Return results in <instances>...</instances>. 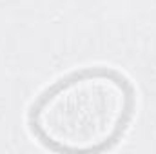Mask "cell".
Wrapping results in <instances>:
<instances>
[{
	"mask_svg": "<svg viewBox=\"0 0 156 154\" xmlns=\"http://www.w3.org/2000/svg\"><path fill=\"white\" fill-rule=\"evenodd\" d=\"M133 109V87L122 75L83 69L40 96L31 113V127L53 151L94 152L123 134Z\"/></svg>",
	"mask_w": 156,
	"mask_h": 154,
	"instance_id": "1",
	"label": "cell"
}]
</instances>
